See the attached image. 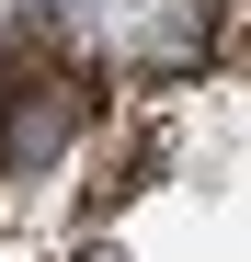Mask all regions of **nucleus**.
Returning a JSON list of instances; mask_svg holds the SVG:
<instances>
[{
	"instance_id": "f257e3e1",
	"label": "nucleus",
	"mask_w": 251,
	"mask_h": 262,
	"mask_svg": "<svg viewBox=\"0 0 251 262\" xmlns=\"http://www.w3.org/2000/svg\"><path fill=\"white\" fill-rule=\"evenodd\" d=\"M80 103H92V80H23V69H12V125H0V160H46L69 125H80Z\"/></svg>"
}]
</instances>
